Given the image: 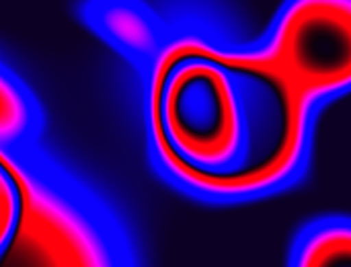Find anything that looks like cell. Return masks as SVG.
I'll use <instances>...</instances> for the list:
<instances>
[{"label":"cell","mask_w":351,"mask_h":267,"mask_svg":"<svg viewBox=\"0 0 351 267\" xmlns=\"http://www.w3.org/2000/svg\"><path fill=\"white\" fill-rule=\"evenodd\" d=\"M0 165L12 177L19 198L14 231L0 266L111 267L136 262L117 216L37 144L0 150Z\"/></svg>","instance_id":"cell-2"},{"label":"cell","mask_w":351,"mask_h":267,"mask_svg":"<svg viewBox=\"0 0 351 267\" xmlns=\"http://www.w3.org/2000/svg\"><path fill=\"white\" fill-rule=\"evenodd\" d=\"M136 72L148 163L177 194L245 206L306 177L323 107L259 37L185 10Z\"/></svg>","instance_id":"cell-1"},{"label":"cell","mask_w":351,"mask_h":267,"mask_svg":"<svg viewBox=\"0 0 351 267\" xmlns=\"http://www.w3.org/2000/svg\"><path fill=\"white\" fill-rule=\"evenodd\" d=\"M286 266H351L350 214H323L304 222L290 241Z\"/></svg>","instance_id":"cell-5"},{"label":"cell","mask_w":351,"mask_h":267,"mask_svg":"<svg viewBox=\"0 0 351 267\" xmlns=\"http://www.w3.org/2000/svg\"><path fill=\"white\" fill-rule=\"evenodd\" d=\"M259 39L323 109L351 95V0H282Z\"/></svg>","instance_id":"cell-3"},{"label":"cell","mask_w":351,"mask_h":267,"mask_svg":"<svg viewBox=\"0 0 351 267\" xmlns=\"http://www.w3.org/2000/svg\"><path fill=\"white\" fill-rule=\"evenodd\" d=\"M80 10L95 35L136 70L154 56L171 25L148 0H84Z\"/></svg>","instance_id":"cell-4"},{"label":"cell","mask_w":351,"mask_h":267,"mask_svg":"<svg viewBox=\"0 0 351 267\" xmlns=\"http://www.w3.org/2000/svg\"><path fill=\"white\" fill-rule=\"evenodd\" d=\"M16 212H19V198H16L14 181L8 175V171L0 165V255L6 249L10 235L14 231Z\"/></svg>","instance_id":"cell-6"}]
</instances>
